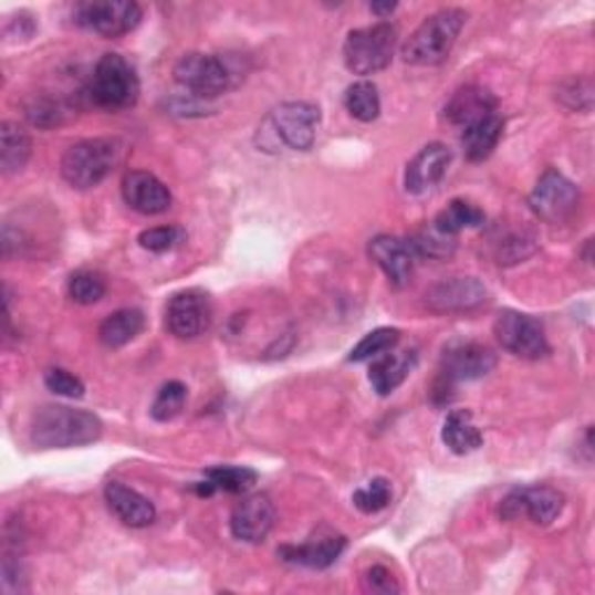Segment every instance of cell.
<instances>
[{
	"label": "cell",
	"mask_w": 595,
	"mask_h": 595,
	"mask_svg": "<svg viewBox=\"0 0 595 595\" xmlns=\"http://www.w3.org/2000/svg\"><path fill=\"white\" fill-rule=\"evenodd\" d=\"M103 421L86 409L44 405L31 421V445L35 449H73L101 440Z\"/></svg>",
	"instance_id": "cell-1"
},
{
	"label": "cell",
	"mask_w": 595,
	"mask_h": 595,
	"mask_svg": "<svg viewBox=\"0 0 595 595\" xmlns=\"http://www.w3.org/2000/svg\"><path fill=\"white\" fill-rule=\"evenodd\" d=\"M468 21L466 10L445 8L424 19V24L403 44V61L409 65H438L442 63L456 40H459Z\"/></svg>",
	"instance_id": "cell-2"
},
{
	"label": "cell",
	"mask_w": 595,
	"mask_h": 595,
	"mask_svg": "<svg viewBox=\"0 0 595 595\" xmlns=\"http://www.w3.org/2000/svg\"><path fill=\"white\" fill-rule=\"evenodd\" d=\"M86 96L103 109H131L140 98V80H137L133 65L124 56L103 54L86 86Z\"/></svg>",
	"instance_id": "cell-3"
},
{
	"label": "cell",
	"mask_w": 595,
	"mask_h": 595,
	"mask_svg": "<svg viewBox=\"0 0 595 595\" xmlns=\"http://www.w3.org/2000/svg\"><path fill=\"white\" fill-rule=\"evenodd\" d=\"M119 158V145L109 137H91L67 147L61 158V175L73 189L98 187Z\"/></svg>",
	"instance_id": "cell-4"
},
{
	"label": "cell",
	"mask_w": 595,
	"mask_h": 595,
	"mask_svg": "<svg viewBox=\"0 0 595 595\" xmlns=\"http://www.w3.org/2000/svg\"><path fill=\"white\" fill-rule=\"evenodd\" d=\"M398 44V29L392 21L349 31L345 40V63L354 75H375L392 65Z\"/></svg>",
	"instance_id": "cell-5"
},
{
	"label": "cell",
	"mask_w": 595,
	"mask_h": 595,
	"mask_svg": "<svg viewBox=\"0 0 595 595\" xmlns=\"http://www.w3.org/2000/svg\"><path fill=\"white\" fill-rule=\"evenodd\" d=\"M173 75H175V82L179 86H185L189 91V96L198 101L217 98L236 84L231 65L215 54L194 52V54L181 56L175 65Z\"/></svg>",
	"instance_id": "cell-6"
},
{
	"label": "cell",
	"mask_w": 595,
	"mask_h": 595,
	"mask_svg": "<svg viewBox=\"0 0 595 595\" xmlns=\"http://www.w3.org/2000/svg\"><path fill=\"white\" fill-rule=\"evenodd\" d=\"M495 354L472 340H453L445 347L440 361V377L435 384V394H445L451 384L474 382L487 377L495 368Z\"/></svg>",
	"instance_id": "cell-7"
},
{
	"label": "cell",
	"mask_w": 595,
	"mask_h": 595,
	"mask_svg": "<svg viewBox=\"0 0 595 595\" xmlns=\"http://www.w3.org/2000/svg\"><path fill=\"white\" fill-rule=\"evenodd\" d=\"M73 21L103 38H122L140 27L143 8L133 0H86L75 6Z\"/></svg>",
	"instance_id": "cell-8"
},
{
	"label": "cell",
	"mask_w": 595,
	"mask_h": 595,
	"mask_svg": "<svg viewBox=\"0 0 595 595\" xmlns=\"http://www.w3.org/2000/svg\"><path fill=\"white\" fill-rule=\"evenodd\" d=\"M580 189L556 168H546L529 198L531 210L546 223H565L580 210Z\"/></svg>",
	"instance_id": "cell-9"
},
{
	"label": "cell",
	"mask_w": 595,
	"mask_h": 595,
	"mask_svg": "<svg viewBox=\"0 0 595 595\" xmlns=\"http://www.w3.org/2000/svg\"><path fill=\"white\" fill-rule=\"evenodd\" d=\"M500 347L525 361H540L549 354V342L535 316L516 310H502L493 324Z\"/></svg>",
	"instance_id": "cell-10"
},
{
	"label": "cell",
	"mask_w": 595,
	"mask_h": 595,
	"mask_svg": "<svg viewBox=\"0 0 595 595\" xmlns=\"http://www.w3.org/2000/svg\"><path fill=\"white\" fill-rule=\"evenodd\" d=\"M322 122V109L314 103L293 101L274 107L268 117L272 135L293 152H307L316 140V126Z\"/></svg>",
	"instance_id": "cell-11"
},
{
	"label": "cell",
	"mask_w": 595,
	"mask_h": 595,
	"mask_svg": "<svg viewBox=\"0 0 595 595\" xmlns=\"http://www.w3.org/2000/svg\"><path fill=\"white\" fill-rule=\"evenodd\" d=\"M212 324L210 295L200 289L175 293L166 305V326L179 340H196Z\"/></svg>",
	"instance_id": "cell-12"
},
{
	"label": "cell",
	"mask_w": 595,
	"mask_h": 595,
	"mask_svg": "<svg viewBox=\"0 0 595 595\" xmlns=\"http://www.w3.org/2000/svg\"><path fill=\"white\" fill-rule=\"evenodd\" d=\"M565 508V498L552 487H529L512 491L500 505V516L514 521L519 516H529L537 525L554 523Z\"/></svg>",
	"instance_id": "cell-13"
},
{
	"label": "cell",
	"mask_w": 595,
	"mask_h": 595,
	"mask_svg": "<svg viewBox=\"0 0 595 595\" xmlns=\"http://www.w3.org/2000/svg\"><path fill=\"white\" fill-rule=\"evenodd\" d=\"M426 307L435 314L472 312L489 301L487 286L474 278H451L432 284L426 291Z\"/></svg>",
	"instance_id": "cell-14"
},
{
	"label": "cell",
	"mask_w": 595,
	"mask_h": 595,
	"mask_svg": "<svg viewBox=\"0 0 595 595\" xmlns=\"http://www.w3.org/2000/svg\"><path fill=\"white\" fill-rule=\"evenodd\" d=\"M274 519H278V512L265 493L247 495L233 508L231 533L240 542L261 544L274 529Z\"/></svg>",
	"instance_id": "cell-15"
},
{
	"label": "cell",
	"mask_w": 595,
	"mask_h": 595,
	"mask_svg": "<svg viewBox=\"0 0 595 595\" xmlns=\"http://www.w3.org/2000/svg\"><path fill=\"white\" fill-rule=\"evenodd\" d=\"M122 196L131 210L145 217H156L170 210L173 194L161 179L147 170H131L124 175Z\"/></svg>",
	"instance_id": "cell-16"
},
{
	"label": "cell",
	"mask_w": 595,
	"mask_h": 595,
	"mask_svg": "<svg viewBox=\"0 0 595 595\" xmlns=\"http://www.w3.org/2000/svg\"><path fill=\"white\" fill-rule=\"evenodd\" d=\"M370 259L382 268V272L388 278L396 289L405 286L415 272V265L419 261L415 247H411L409 238H396V236H377L368 244Z\"/></svg>",
	"instance_id": "cell-17"
},
{
	"label": "cell",
	"mask_w": 595,
	"mask_h": 595,
	"mask_svg": "<svg viewBox=\"0 0 595 595\" xmlns=\"http://www.w3.org/2000/svg\"><path fill=\"white\" fill-rule=\"evenodd\" d=\"M347 549V537L340 533H316L303 544H284L278 549V556L284 563L303 565L310 570H326L331 567L342 552Z\"/></svg>",
	"instance_id": "cell-18"
},
{
	"label": "cell",
	"mask_w": 595,
	"mask_h": 595,
	"mask_svg": "<svg viewBox=\"0 0 595 595\" xmlns=\"http://www.w3.org/2000/svg\"><path fill=\"white\" fill-rule=\"evenodd\" d=\"M451 164V149L442 143L426 145L405 170V189L411 196H421L430 191L435 185H440Z\"/></svg>",
	"instance_id": "cell-19"
},
{
	"label": "cell",
	"mask_w": 595,
	"mask_h": 595,
	"mask_svg": "<svg viewBox=\"0 0 595 595\" xmlns=\"http://www.w3.org/2000/svg\"><path fill=\"white\" fill-rule=\"evenodd\" d=\"M105 502L109 512L128 529H147L156 519L154 502L122 482H107Z\"/></svg>",
	"instance_id": "cell-20"
},
{
	"label": "cell",
	"mask_w": 595,
	"mask_h": 595,
	"mask_svg": "<svg viewBox=\"0 0 595 595\" xmlns=\"http://www.w3.org/2000/svg\"><path fill=\"white\" fill-rule=\"evenodd\" d=\"M498 107L495 96L484 86H463L456 91L451 101L445 105V119L453 126L468 128L470 124L479 122L493 114Z\"/></svg>",
	"instance_id": "cell-21"
},
{
	"label": "cell",
	"mask_w": 595,
	"mask_h": 595,
	"mask_svg": "<svg viewBox=\"0 0 595 595\" xmlns=\"http://www.w3.org/2000/svg\"><path fill=\"white\" fill-rule=\"evenodd\" d=\"M259 482V472L244 466H217L205 472L202 482H196L191 491L200 498H210L215 493H247Z\"/></svg>",
	"instance_id": "cell-22"
},
{
	"label": "cell",
	"mask_w": 595,
	"mask_h": 595,
	"mask_svg": "<svg viewBox=\"0 0 595 595\" xmlns=\"http://www.w3.org/2000/svg\"><path fill=\"white\" fill-rule=\"evenodd\" d=\"M417 368V352L382 354L370 365V384L377 396H392L396 388Z\"/></svg>",
	"instance_id": "cell-23"
},
{
	"label": "cell",
	"mask_w": 595,
	"mask_h": 595,
	"mask_svg": "<svg viewBox=\"0 0 595 595\" xmlns=\"http://www.w3.org/2000/svg\"><path fill=\"white\" fill-rule=\"evenodd\" d=\"M502 128H505V122H502L498 112L470 124L468 128H463L461 143H463V152H466V158L470 164L487 161V158L493 154V149L500 143Z\"/></svg>",
	"instance_id": "cell-24"
},
{
	"label": "cell",
	"mask_w": 595,
	"mask_h": 595,
	"mask_svg": "<svg viewBox=\"0 0 595 595\" xmlns=\"http://www.w3.org/2000/svg\"><path fill=\"white\" fill-rule=\"evenodd\" d=\"M442 442L449 451L466 456L484 445V435L472 424L470 409H451L442 426Z\"/></svg>",
	"instance_id": "cell-25"
},
{
	"label": "cell",
	"mask_w": 595,
	"mask_h": 595,
	"mask_svg": "<svg viewBox=\"0 0 595 595\" xmlns=\"http://www.w3.org/2000/svg\"><path fill=\"white\" fill-rule=\"evenodd\" d=\"M143 328H145V314L140 310L126 307V310L112 312L109 316L103 319L98 337L107 349H119L140 335Z\"/></svg>",
	"instance_id": "cell-26"
},
{
	"label": "cell",
	"mask_w": 595,
	"mask_h": 595,
	"mask_svg": "<svg viewBox=\"0 0 595 595\" xmlns=\"http://www.w3.org/2000/svg\"><path fill=\"white\" fill-rule=\"evenodd\" d=\"M31 137L14 122H3L0 126V168L6 175L24 170L31 158Z\"/></svg>",
	"instance_id": "cell-27"
},
{
	"label": "cell",
	"mask_w": 595,
	"mask_h": 595,
	"mask_svg": "<svg viewBox=\"0 0 595 595\" xmlns=\"http://www.w3.org/2000/svg\"><path fill=\"white\" fill-rule=\"evenodd\" d=\"M484 221H487V215L479 210L477 205L456 198L438 217H435L432 226L438 228L440 233L453 238V236H459L463 228H479V226H484Z\"/></svg>",
	"instance_id": "cell-28"
},
{
	"label": "cell",
	"mask_w": 595,
	"mask_h": 595,
	"mask_svg": "<svg viewBox=\"0 0 595 595\" xmlns=\"http://www.w3.org/2000/svg\"><path fill=\"white\" fill-rule=\"evenodd\" d=\"M345 107L352 114L354 119L370 124L379 117L382 112V101H379V91L373 82L361 80L354 82L347 91H345Z\"/></svg>",
	"instance_id": "cell-29"
},
{
	"label": "cell",
	"mask_w": 595,
	"mask_h": 595,
	"mask_svg": "<svg viewBox=\"0 0 595 595\" xmlns=\"http://www.w3.org/2000/svg\"><path fill=\"white\" fill-rule=\"evenodd\" d=\"M187 386L181 382H166L152 403V419L156 421H173L175 417L181 415V409L187 405Z\"/></svg>",
	"instance_id": "cell-30"
},
{
	"label": "cell",
	"mask_w": 595,
	"mask_h": 595,
	"mask_svg": "<svg viewBox=\"0 0 595 595\" xmlns=\"http://www.w3.org/2000/svg\"><path fill=\"white\" fill-rule=\"evenodd\" d=\"M105 291L107 286H105L103 274L94 270H77L71 274V280H67V295H71V301L77 305L98 303L105 295Z\"/></svg>",
	"instance_id": "cell-31"
},
{
	"label": "cell",
	"mask_w": 595,
	"mask_h": 595,
	"mask_svg": "<svg viewBox=\"0 0 595 595\" xmlns=\"http://www.w3.org/2000/svg\"><path fill=\"white\" fill-rule=\"evenodd\" d=\"M400 342V331L398 328H375L365 335L358 345L352 349L349 361L361 363L368 358H377L382 354H388Z\"/></svg>",
	"instance_id": "cell-32"
},
{
	"label": "cell",
	"mask_w": 595,
	"mask_h": 595,
	"mask_svg": "<svg viewBox=\"0 0 595 595\" xmlns=\"http://www.w3.org/2000/svg\"><path fill=\"white\" fill-rule=\"evenodd\" d=\"M392 495H394L392 482L384 477H375L365 487L356 489L352 500H354V508L361 510L363 514H377L388 505V502H392Z\"/></svg>",
	"instance_id": "cell-33"
},
{
	"label": "cell",
	"mask_w": 595,
	"mask_h": 595,
	"mask_svg": "<svg viewBox=\"0 0 595 595\" xmlns=\"http://www.w3.org/2000/svg\"><path fill=\"white\" fill-rule=\"evenodd\" d=\"M185 240H187V233L181 231V228H177V226L147 228V231H143L140 238H137L140 247L147 249V251H154V254H164V251H170V249L179 247Z\"/></svg>",
	"instance_id": "cell-34"
},
{
	"label": "cell",
	"mask_w": 595,
	"mask_h": 595,
	"mask_svg": "<svg viewBox=\"0 0 595 595\" xmlns=\"http://www.w3.org/2000/svg\"><path fill=\"white\" fill-rule=\"evenodd\" d=\"M409 242H411V247H415V251H417V257H419V259H426V257H428V259L449 257L451 251H453V247H456L453 238L440 233L435 226L430 228V231H421V233H417L415 238H409Z\"/></svg>",
	"instance_id": "cell-35"
},
{
	"label": "cell",
	"mask_w": 595,
	"mask_h": 595,
	"mask_svg": "<svg viewBox=\"0 0 595 595\" xmlns=\"http://www.w3.org/2000/svg\"><path fill=\"white\" fill-rule=\"evenodd\" d=\"M27 117L33 126L38 128H52L59 126L63 122V109L56 101L44 98V96H35L29 105H27Z\"/></svg>",
	"instance_id": "cell-36"
},
{
	"label": "cell",
	"mask_w": 595,
	"mask_h": 595,
	"mask_svg": "<svg viewBox=\"0 0 595 595\" xmlns=\"http://www.w3.org/2000/svg\"><path fill=\"white\" fill-rule=\"evenodd\" d=\"M44 386H48L52 394L63 396V398H82L86 392L84 382L63 368H52L44 373Z\"/></svg>",
	"instance_id": "cell-37"
},
{
	"label": "cell",
	"mask_w": 595,
	"mask_h": 595,
	"mask_svg": "<svg viewBox=\"0 0 595 595\" xmlns=\"http://www.w3.org/2000/svg\"><path fill=\"white\" fill-rule=\"evenodd\" d=\"M363 591L373 595H394V593H400V586L396 577L392 575V570L384 565H373L363 575Z\"/></svg>",
	"instance_id": "cell-38"
},
{
	"label": "cell",
	"mask_w": 595,
	"mask_h": 595,
	"mask_svg": "<svg viewBox=\"0 0 595 595\" xmlns=\"http://www.w3.org/2000/svg\"><path fill=\"white\" fill-rule=\"evenodd\" d=\"M533 251H535L533 240H525L523 236H512V238H505V240L498 242L495 259L500 265H510V263L523 261L525 257H531Z\"/></svg>",
	"instance_id": "cell-39"
},
{
	"label": "cell",
	"mask_w": 595,
	"mask_h": 595,
	"mask_svg": "<svg viewBox=\"0 0 595 595\" xmlns=\"http://www.w3.org/2000/svg\"><path fill=\"white\" fill-rule=\"evenodd\" d=\"M3 591H6L8 595L27 593V591H29L27 572H24V567H21L19 552L12 554L10 549H6V559H3Z\"/></svg>",
	"instance_id": "cell-40"
},
{
	"label": "cell",
	"mask_w": 595,
	"mask_h": 595,
	"mask_svg": "<svg viewBox=\"0 0 595 595\" xmlns=\"http://www.w3.org/2000/svg\"><path fill=\"white\" fill-rule=\"evenodd\" d=\"M559 98H561L570 109H584V112H586V107L580 103V98H584L586 105L593 103V86H591V80H570L567 84L561 86Z\"/></svg>",
	"instance_id": "cell-41"
},
{
	"label": "cell",
	"mask_w": 595,
	"mask_h": 595,
	"mask_svg": "<svg viewBox=\"0 0 595 595\" xmlns=\"http://www.w3.org/2000/svg\"><path fill=\"white\" fill-rule=\"evenodd\" d=\"M168 109L170 114H179V117H200V114H208L205 112V105L189 94L187 98H170Z\"/></svg>",
	"instance_id": "cell-42"
},
{
	"label": "cell",
	"mask_w": 595,
	"mask_h": 595,
	"mask_svg": "<svg viewBox=\"0 0 595 595\" xmlns=\"http://www.w3.org/2000/svg\"><path fill=\"white\" fill-rule=\"evenodd\" d=\"M396 8H398L396 3H373V6H370V12L384 19V17H388V14H392V12L396 10Z\"/></svg>",
	"instance_id": "cell-43"
}]
</instances>
